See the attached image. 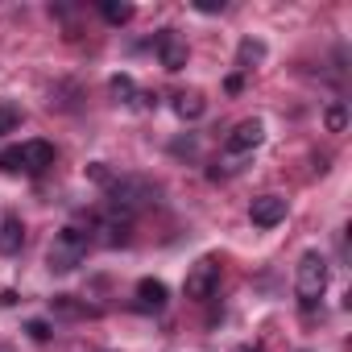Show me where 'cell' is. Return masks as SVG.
<instances>
[{
  "instance_id": "2",
  "label": "cell",
  "mask_w": 352,
  "mask_h": 352,
  "mask_svg": "<svg viewBox=\"0 0 352 352\" xmlns=\"http://www.w3.org/2000/svg\"><path fill=\"white\" fill-rule=\"evenodd\" d=\"M323 290H327V261L319 253H302L298 270H294V294H298V302L311 311L323 298Z\"/></svg>"
},
{
  "instance_id": "17",
  "label": "cell",
  "mask_w": 352,
  "mask_h": 352,
  "mask_svg": "<svg viewBox=\"0 0 352 352\" xmlns=\"http://www.w3.org/2000/svg\"><path fill=\"white\" fill-rule=\"evenodd\" d=\"M344 124H348L344 104H331V108H327V133H344Z\"/></svg>"
},
{
  "instance_id": "18",
  "label": "cell",
  "mask_w": 352,
  "mask_h": 352,
  "mask_svg": "<svg viewBox=\"0 0 352 352\" xmlns=\"http://www.w3.org/2000/svg\"><path fill=\"white\" fill-rule=\"evenodd\" d=\"M25 331H30L38 344H46V340H50V323H46V319H30V323H25Z\"/></svg>"
},
{
  "instance_id": "6",
  "label": "cell",
  "mask_w": 352,
  "mask_h": 352,
  "mask_svg": "<svg viewBox=\"0 0 352 352\" xmlns=\"http://www.w3.org/2000/svg\"><path fill=\"white\" fill-rule=\"evenodd\" d=\"M17 166H21L25 174L50 170V166H54V145H50V141H25V145H17Z\"/></svg>"
},
{
  "instance_id": "4",
  "label": "cell",
  "mask_w": 352,
  "mask_h": 352,
  "mask_svg": "<svg viewBox=\"0 0 352 352\" xmlns=\"http://www.w3.org/2000/svg\"><path fill=\"white\" fill-rule=\"evenodd\" d=\"M220 286V261L216 257H199L195 265H191V274H187V298H195V302H204V298H212V290Z\"/></svg>"
},
{
  "instance_id": "8",
  "label": "cell",
  "mask_w": 352,
  "mask_h": 352,
  "mask_svg": "<svg viewBox=\"0 0 352 352\" xmlns=\"http://www.w3.org/2000/svg\"><path fill=\"white\" fill-rule=\"evenodd\" d=\"M157 58H162L166 71H183L187 58H191V50H187V42L174 34V30H162V38H157Z\"/></svg>"
},
{
  "instance_id": "13",
  "label": "cell",
  "mask_w": 352,
  "mask_h": 352,
  "mask_svg": "<svg viewBox=\"0 0 352 352\" xmlns=\"http://www.w3.org/2000/svg\"><path fill=\"white\" fill-rule=\"evenodd\" d=\"M100 232H104V245H129V220L108 216V220L100 224Z\"/></svg>"
},
{
  "instance_id": "16",
  "label": "cell",
  "mask_w": 352,
  "mask_h": 352,
  "mask_svg": "<svg viewBox=\"0 0 352 352\" xmlns=\"http://www.w3.org/2000/svg\"><path fill=\"white\" fill-rule=\"evenodd\" d=\"M236 58H241V67H253V63H261V58H265V46H261V42H253V38H245V42H241V50H236Z\"/></svg>"
},
{
  "instance_id": "15",
  "label": "cell",
  "mask_w": 352,
  "mask_h": 352,
  "mask_svg": "<svg viewBox=\"0 0 352 352\" xmlns=\"http://www.w3.org/2000/svg\"><path fill=\"white\" fill-rule=\"evenodd\" d=\"M17 124H21V108H17L13 100H0V137L13 133Z\"/></svg>"
},
{
  "instance_id": "1",
  "label": "cell",
  "mask_w": 352,
  "mask_h": 352,
  "mask_svg": "<svg viewBox=\"0 0 352 352\" xmlns=\"http://www.w3.org/2000/svg\"><path fill=\"white\" fill-rule=\"evenodd\" d=\"M87 245H91V232H83V228H63V232L54 236L50 253H46V265H50L54 274H71L75 265H83Z\"/></svg>"
},
{
  "instance_id": "10",
  "label": "cell",
  "mask_w": 352,
  "mask_h": 352,
  "mask_svg": "<svg viewBox=\"0 0 352 352\" xmlns=\"http://www.w3.org/2000/svg\"><path fill=\"white\" fill-rule=\"evenodd\" d=\"M208 112V100H204V91H179V96H174V116H179V120H199Z\"/></svg>"
},
{
  "instance_id": "9",
  "label": "cell",
  "mask_w": 352,
  "mask_h": 352,
  "mask_svg": "<svg viewBox=\"0 0 352 352\" xmlns=\"http://www.w3.org/2000/svg\"><path fill=\"white\" fill-rule=\"evenodd\" d=\"M170 302V290L162 278H141L137 282V311H162Z\"/></svg>"
},
{
  "instance_id": "7",
  "label": "cell",
  "mask_w": 352,
  "mask_h": 352,
  "mask_svg": "<svg viewBox=\"0 0 352 352\" xmlns=\"http://www.w3.org/2000/svg\"><path fill=\"white\" fill-rule=\"evenodd\" d=\"M249 220H253L257 228L282 224V220H286V199H282V195H257V199L249 204Z\"/></svg>"
},
{
  "instance_id": "3",
  "label": "cell",
  "mask_w": 352,
  "mask_h": 352,
  "mask_svg": "<svg viewBox=\"0 0 352 352\" xmlns=\"http://www.w3.org/2000/svg\"><path fill=\"white\" fill-rule=\"evenodd\" d=\"M153 195H157V187H149V183H141V179H120V183H112V208H116V212L149 208Z\"/></svg>"
},
{
  "instance_id": "11",
  "label": "cell",
  "mask_w": 352,
  "mask_h": 352,
  "mask_svg": "<svg viewBox=\"0 0 352 352\" xmlns=\"http://www.w3.org/2000/svg\"><path fill=\"white\" fill-rule=\"evenodd\" d=\"M21 241H25V224H21V216H5V220H0V253H17Z\"/></svg>"
},
{
  "instance_id": "5",
  "label": "cell",
  "mask_w": 352,
  "mask_h": 352,
  "mask_svg": "<svg viewBox=\"0 0 352 352\" xmlns=\"http://www.w3.org/2000/svg\"><path fill=\"white\" fill-rule=\"evenodd\" d=\"M261 141H265V124H261V120H241V124L224 137V153H228V157H245V153H253Z\"/></svg>"
},
{
  "instance_id": "19",
  "label": "cell",
  "mask_w": 352,
  "mask_h": 352,
  "mask_svg": "<svg viewBox=\"0 0 352 352\" xmlns=\"http://www.w3.org/2000/svg\"><path fill=\"white\" fill-rule=\"evenodd\" d=\"M0 170H5V174H17L21 166H17V145H9L5 153H0Z\"/></svg>"
},
{
  "instance_id": "20",
  "label": "cell",
  "mask_w": 352,
  "mask_h": 352,
  "mask_svg": "<svg viewBox=\"0 0 352 352\" xmlns=\"http://www.w3.org/2000/svg\"><path fill=\"white\" fill-rule=\"evenodd\" d=\"M224 0H199V13H220Z\"/></svg>"
},
{
  "instance_id": "14",
  "label": "cell",
  "mask_w": 352,
  "mask_h": 352,
  "mask_svg": "<svg viewBox=\"0 0 352 352\" xmlns=\"http://www.w3.org/2000/svg\"><path fill=\"white\" fill-rule=\"evenodd\" d=\"M108 91H112V100H116V104H133V100H137V83H133L129 75H112Z\"/></svg>"
},
{
  "instance_id": "12",
  "label": "cell",
  "mask_w": 352,
  "mask_h": 352,
  "mask_svg": "<svg viewBox=\"0 0 352 352\" xmlns=\"http://www.w3.org/2000/svg\"><path fill=\"white\" fill-rule=\"evenodd\" d=\"M100 13H104L108 25H129L133 21V5H124V0H104Z\"/></svg>"
}]
</instances>
